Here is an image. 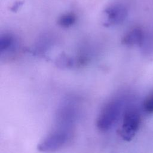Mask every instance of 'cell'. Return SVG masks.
Here are the masks:
<instances>
[{
    "label": "cell",
    "instance_id": "cell-1",
    "mask_svg": "<svg viewBox=\"0 0 153 153\" xmlns=\"http://www.w3.org/2000/svg\"><path fill=\"white\" fill-rule=\"evenodd\" d=\"M123 108L121 100L115 99L107 102L100 110L97 119L96 127L102 132L109 130L119 118Z\"/></svg>",
    "mask_w": 153,
    "mask_h": 153
},
{
    "label": "cell",
    "instance_id": "cell-2",
    "mask_svg": "<svg viewBox=\"0 0 153 153\" xmlns=\"http://www.w3.org/2000/svg\"><path fill=\"white\" fill-rule=\"evenodd\" d=\"M71 131L69 127L60 126L48 134L38 145L39 152L49 153L62 148L69 140Z\"/></svg>",
    "mask_w": 153,
    "mask_h": 153
},
{
    "label": "cell",
    "instance_id": "cell-3",
    "mask_svg": "<svg viewBox=\"0 0 153 153\" xmlns=\"http://www.w3.org/2000/svg\"><path fill=\"white\" fill-rule=\"evenodd\" d=\"M140 120V114L136 108L130 107L125 111L120 130V134L123 140L128 142L133 139L139 129Z\"/></svg>",
    "mask_w": 153,
    "mask_h": 153
},
{
    "label": "cell",
    "instance_id": "cell-4",
    "mask_svg": "<svg viewBox=\"0 0 153 153\" xmlns=\"http://www.w3.org/2000/svg\"><path fill=\"white\" fill-rule=\"evenodd\" d=\"M106 26L114 25L122 23L127 16V10L121 5H114L105 10Z\"/></svg>",
    "mask_w": 153,
    "mask_h": 153
},
{
    "label": "cell",
    "instance_id": "cell-5",
    "mask_svg": "<svg viewBox=\"0 0 153 153\" xmlns=\"http://www.w3.org/2000/svg\"><path fill=\"white\" fill-rule=\"evenodd\" d=\"M144 41V33L140 28H134L129 31L123 38V44L127 45H139Z\"/></svg>",
    "mask_w": 153,
    "mask_h": 153
},
{
    "label": "cell",
    "instance_id": "cell-6",
    "mask_svg": "<svg viewBox=\"0 0 153 153\" xmlns=\"http://www.w3.org/2000/svg\"><path fill=\"white\" fill-rule=\"evenodd\" d=\"M76 21V16L73 13H68L62 16L59 19L58 23L60 26L65 27H70Z\"/></svg>",
    "mask_w": 153,
    "mask_h": 153
},
{
    "label": "cell",
    "instance_id": "cell-7",
    "mask_svg": "<svg viewBox=\"0 0 153 153\" xmlns=\"http://www.w3.org/2000/svg\"><path fill=\"white\" fill-rule=\"evenodd\" d=\"M13 38L9 35H5L2 36L0 41V50L2 53L4 51H6L10 48V47L13 44Z\"/></svg>",
    "mask_w": 153,
    "mask_h": 153
},
{
    "label": "cell",
    "instance_id": "cell-8",
    "mask_svg": "<svg viewBox=\"0 0 153 153\" xmlns=\"http://www.w3.org/2000/svg\"><path fill=\"white\" fill-rule=\"evenodd\" d=\"M143 108L146 113H153V91L145 97L143 103Z\"/></svg>",
    "mask_w": 153,
    "mask_h": 153
},
{
    "label": "cell",
    "instance_id": "cell-9",
    "mask_svg": "<svg viewBox=\"0 0 153 153\" xmlns=\"http://www.w3.org/2000/svg\"><path fill=\"white\" fill-rule=\"evenodd\" d=\"M23 3L22 2H16L15 4H14L13 6H12V7L11 8V11H13V12L17 11L19 10V8L23 5Z\"/></svg>",
    "mask_w": 153,
    "mask_h": 153
}]
</instances>
